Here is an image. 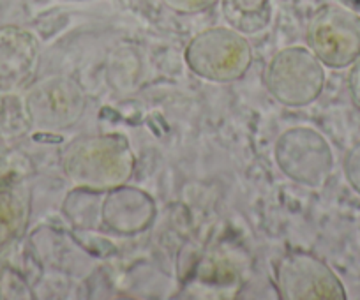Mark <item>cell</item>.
<instances>
[{
  "mask_svg": "<svg viewBox=\"0 0 360 300\" xmlns=\"http://www.w3.org/2000/svg\"><path fill=\"white\" fill-rule=\"evenodd\" d=\"M60 167L76 188L106 193L131 181L136 170V156L126 134H85L62 148Z\"/></svg>",
  "mask_w": 360,
  "mask_h": 300,
  "instance_id": "obj_1",
  "label": "cell"
},
{
  "mask_svg": "<svg viewBox=\"0 0 360 300\" xmlns=\"http://www.w3.org/2000/svg\"><path fill=\"white\" fill-rule=\"evenodd\" d=\"M184 60L195 77L212 84H233L248 74L252 48L244 34L231 27H210L188 43Z\"/></svg>",
  "mask_w": 360,
  "mask_h": 300,
  "instance_id": "obj_2",
  "label": "cell"
},
{
  "mask_svg": "<svg viewBox=\"0 0 360 300\" xmlns=\"http://www.w3.org/2000/svg\"><path fill=\"white\" fill-rule=\"evenodd\" d=\"M263 85L281 105L302 108L313 105L323 92L325 65L309 48H281L263 69Z\"/></svg>",
  "mask_w": 360,
  "mask_h": 300,
  "instance_id": "obj_3",
  "label": "cell"
},
{
  "mask_svg": "<svg viewBox=\"0 0 360 300\" xmlns=\"http://www.w3.org/2000/svg\"><path fill=\"white\" fill-rule=\"evenodd\" d=\"M86 110L82 85L64 74L30 84L23 96V112L30 127L39 133H62L75 127Z\"/></svg>",
  "mask_w": 360,
  "mask_h": 300,
  "instance_id": "obj_4",
  "label": "cell"
},
{
  "mask_svg": "<svg viewBox=\"0 0 360 300\" xmlns=\"http://www.w3.org/2000/svg\"><path fill=\"white\" fill-rule=\"evenodd\" d=\"M306 43L325 67H348L360 57V16L345 6H321L307 22Z\"/></svg>",
  "mask_w": 360,
  "mask_h": 300,
  "instance_id": "obj_5",
  "label": "cell"
},
{
  "mask_svg": "<svg viewBox=\"0 0 360 300\" xmlns=\"http://www.w3.org/2000/svg\"><path fill=\"white\" fill-rule=\"evenodd\" d=\"M274 159L279 170L304 188H321L334 168V154L320 131L295 126L279 134L274 143Z\"/></svg>",
  "mask_w": 360,
  "mask_h": 300,
  "instance_id": "obj_6",
  "label": "cell"
},
{
  "mask_svg": "<svg viewBox=\"0 0 360 300\" xmlns=\"http://www.w3.org/2000/svg\"><path fill=\"white\" fill-rule=\"evenodd\" d=\"M278 293L283 300H346L339 275L316 254L293 249L283 254L276 267Z\"/></svg>",
  "mask_w": 360,
  "mask_h": 300,
  "instance_id": "obj_7",
  "label": "cell"
},
{
  "mask_svg": "<svg viewBox=\"0 0 360 300\" xmlns=\"http://www.w3.org/2000/svg\"><path fill=\"white\" fill-rule=\"evenodd\" d=\"M41 62V44L25 27H0V98L29 87Z\"/></svg>",
  "mask_w": 360,
  "mask_h": 300,
  "instance_id": "obj_8",
  "label": "cell"
},
{
  "mask_svg": "<svg viewBox=\"0 0 360 300\" xmlns=\"http://www.w3.org/2000/svg\"><path fill=\"white\" fill-rule=\"evenodd\" d=\"M155 217V203L150 195L124 184L106 191L101 203L105 228L119 235H136L150 228Z\"/></svg>",
  "mask_w": 360,
  "mask_h": 300,
  "instance_id": "obj_9",
  "label": "cell"
},
{
  "mask_svg": "<svg viewBox=\"0 0 360 300\" xmlns=\"http://www.w3.org/2000/svg\"><path fill=\"white\" fill-rule=\"evenodd\" d=\"M30 212L32 202L27 185L0 189V253L9 249L25 233Z\"/></svg>",
  "mask_w": 360,
  "mask_h": 300,
  "instance_id": "obj_10",
  "label": "cell"
},
{
  "mask_svg": "<svg viewBox=\"0 0 360 300\" xmlns=\"http://www.w3.org/2000/svg\"><path fill=\"white\" fill-rule=\"evenodd\" d=\"M219 13L228 27L244 36L263 32L272 22V0H219Z\"/></svg>",
  "mask_w": 360,
  "mask_h": 300,
  "instance_id": "obj_11",
  "label": "cell"
},
{
  "mask_svg": "<svg viewBox=\"0 0 360 300\" xmlns=\"http://www.w3.org/2000/svg\"><path fill=\"white\" fill-rule=\"evenodd\" d=\"M342 174L349 188L360 195V140L355 141L352 147L346 150L345 159H342Z\"/></svg>",
  "mask_w": 360,
  "mask_h": 300,
  "instance_id": "obj_12",
  "label": "cell"
},
{
  "mask_svg": "<svg viewBox=\"0 0 360 300\" xmlns=\"http://www.w3.org/2000/svg\"><path fill=\"white\" fill-rule=\"evenodd\" d=\"M162 4L179 15H198L209 11L219 0H161Z\"/></svg>",
  "mask_w": 360,
  "mask_h": 300,
  "instance_id": "obj_13",
  "label": "cell"
},
{
  "mask_svg": "<svg viewBox=\"0 0 360 300\" xmlns=\"http://www.w3.org/2000/svg\"><path fill=\"white\" fill-rule=\"evenodd\" d=\"M348 92L353 106L360 112V57L352 64L348 74Z\"/></svg>",
  "mask_w": 360,
  "mask_h": 300,
  "instance_id": "obj_14",
  "label": "cell"
},
{
  "mask_svg": "<svg viewBox=\"0 0 360 300\" xmlns=\"http://www.w3.org/2000/svg\"><path fill=\"white\" fill-rule=\"evenodd\" d=\"M69 2H85V0H69Z\"/></svg>",
  "mask_w": 360,
  "mask_h": 300,
  "instance_id": "obj_15",
  "label": "cell"
}]
</instances>
